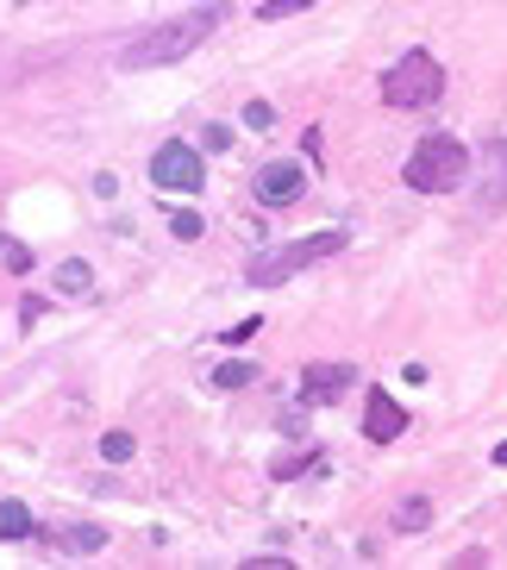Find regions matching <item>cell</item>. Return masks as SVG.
<instances>
[{
  "instance_id": "obj_4",
  "label": "cell",
  "mask_w": 507,
  "mask_h": 570,
  "mask_svg": "<svg viewBox=\"0 0 507 570\" xmlns=\"http://www.w3.org/2000/svg\"><path fill=\"white\" fill-rule=\"evenodd\" d=\"M445 95V69L433 51H407L401 63L382 76V101L401 107V114H414V107H433Z\"/></svg>"
},
{
  "instance_id": "obj_10",
  "label": "cell",
  "mask_w": 507,
  "mask_h": 570,
  "mask_svg": "<svg viewBox=\"0 0 507 570\" xmlns=\"http://www.w3.org/2000/svg\"><path fill=\"white\" fill-rule=\"evenodd\" d=\"M0 539H7V546L32 539V508L26 502H0Z\"/></svg>"
},
{
  "instance_id": "obj_1",
  "label": "cell",
  "mask_w": 507,
  "mask_h": 570,
  "mask_svg": "<svg viewBox=\"0 0 507 570\" xmlns=\"http://www.w3.org/2000/svg\"><path fill=\"white\" fill-rule=\"evenodd\" d=\"M226 19H232L226 0H207V7H195V13L163 19V26H151L145 38H132V45L119 51V69H163V63H176V57H188L207 32H220Z\"/></svg>"
},
{
  "instance_id": "obj_19",
  "label": "cell",
  "mask_w": 507,
  "mask_h": 570,
  "mask_svg": "<svg viewBox=\"0 0 507 570\" xmlns=\"http://www.w3.org/2000/svg\"><path fill=\"white\" fill-rule=\"evenodd\" d=\"M257 7H264V13H301V7H314V0H257Z\"/></svg>"
},
{
  "instance_id": "obj_16",
  "label": "cell",
  "mask_w": 507,
  "mask_h": 570,
  "mask_svg": "<svg viewBox=\"0 0 507 570\" xmlns=\"http://www.w3.org/2000/svg\"><path fill=\"white\" fill-rule=\"evenodd\" d=\"M0 257H7V269H13V276H26V269H32V252H26L19 238H0Z\"/></svg>"
},
{
  "instance_id": "obj_3",
  "label": "cell",
  "mask_w": 507,
  "mask_h": 570,
  "mask_svg": "<svg viewBox=\"0 0 507 570\" xmlns=\"http://www.w3.org/2000/svg\"><path fill=\"white\" fill-rule=\"evenodd\" d=\"M351 245V233H338V226H326V233H314V238H295V245H282V252H264V257H251V288H276V283H288L295 269H307V264H320V257H338Z\"/></svg>"
},
{
  "instance_id": "obj_9",
  "label": "cell",
  "mask_w": 507,
  "mask_h": 570,
  "mask_svg": "<svg viewBox=\"0 0 507 570\" xmlns=\"http://www.w3.org/2000/svg\"><path fill=\"white\" fill-rule=\"evenodd\" d=\"M57 288H63L69 302H82L88 288H95V269H88L82 257H69V264H57Z\"/></svg>"
},
{
  "instance_id": "obj_21",
  "label": "cell",
  "mask_w": 507,
  "mask_h": 570,
  "mask_svg": "<svg viewBox=\"0 0 507 570\" xmlns=\"http://www.w3.org/2000/svg\"><path fill=\"white\" fill-rule=\"evenodd\" d=\"M495 464H507V439H501V445H495Z\"/></svg>"
},
{
  "instance_id": "obj_12",
  "label": "cell",
  "mask_w": 507,
  "mask_h": 570,
  "mask_svg": "<svg viewBox=\"0 0 507 570\" xmlns=\"http://www.w3.org/2000/svg\"><path fill=\"white\" fill-rule=\"evenodd\" d=\"M395 527H401V533H420V527H433V502H426V495H407V502L395 508Z\"/></svg>"
},
{
  "instance_id": "obj_18",
  "label": "cell",
  "mask_w": 507,
  "mask_h": 570,
  "mask_svg": "<svg viewBox=\"0 0 507 570\" xmlns=\"http://www.w3.org/2000/svg\"><path fill=\"white\" fill-rule=\"evenodd\" d=\"M270 107H264V101H251V107H245V126H251V132H264V126H270Z\"/></svg>"
},
{
  "instance_id": "obj_20",
  "label": "cell",
  "mask_w": 507,
  "mask_h": 570,
  "mask_svg": "<svg viewBox=\"0 0 507 570\" xmlns=\"http://www.w3.org/2000/svg\"><path fill=\"white\" fill-rule=\"evenodd\" d=\"M251 333H257V314L245 320V326H232V333H226V345H251Z\"/></svg>"
},
{
  "instance_id": "obj_17",
  "label": "cell",
  "mask_w": 507,
  "mask_h": 570,
  "mask_svg": "<svg viewBox=\"0 0 507 570\" xmlns=\"http://www.w3.org/2000/svg\"><path fill=\"white\" fill-rule=\"evenodd\" d=\"M201 145H207V151H232V132H226V126H207Z\"/></svg>"
},
{
  "instance_id": "obj_7",
  "label": "cell",
  "mask_w": 507,
  "mask_h": 570,
  "mask_svg": "<svg viewBox=\"0 0 507 570\" xmlns=\"http://www.w3.org/2000/svg\"><path fill=\"white\" fill-rule=\"evenodd\" d=\"M407 433V407L395 402L389 389H370L364 395V439H376V445H389V439Z\"/></svg>"
},
{
  "instance_id": "obj_2",
  "label": "cell",
  "mask_w": 507,
  "mask_h": 570,
  "mask_svg": "<svg viewBox=\"0 0 507 570\" xmlns=\"http://www.w3.org/2000/svg\"><path fill=\"white\" fill-rule=\"evenodd\" d=\"M464 176H470V151H464L451 132L420 138V145H414V157L401 164V183L420 188V195H451Z\"/></svg>"
},
{
  "instance_id": "obj_8",
  "label": "cell",
  "mask_w": 507,
  "mask_h": 570,
  "mask_svg": "<svg viewBox=\"0 0 507 570\" xmlns=\"http://www.w3.org/2000/svg\"><path fill=\"white\" fill-rule=\"evenodd\" d=\"M351 383H357L351 364H307L301 370V402H338Z\"/></svg>"
},
{
  "instance_id": "obj_15",
  "label": "cell",
  "mask_w": 507,
  "mask_h": 570,
  "mask_svg": "<svg viewBox=\"0 0 507 570\" xmlns=\"http://www.w3.org/2000/svg\"><path fill=\"white\" fill-rule=\"evenodd\" d=\"M101 458L107 464H126L132 458V433H101Z\"/></svg>"
},
{
  "instance_id": "obj_5",
  "label": "cell",
  "mask_w": 507,
  "mask_h": 570,
  "mask_svg": "<svg viewBox=\"0 0 507 570\" xmlns=\"http://www.w3.org/2000/svg\"><path fill=\"white\" fill-rule=\"evenodd\" d=\"M151 188H169V195H201V151L169 138L151 151Z\"/></svg>"
},
{
  "instance_id": "obj_13",
  "label": "cell",
  "mask_w": 507,
  "mask_h": 570,
  "mask_svg": "<svg viewBox=\"0 0 507 570\" xmlns=\"http://www.w3.org/2000/svg\"><path fill=\"white\" fill-rule=\"evenodd\" d=\"M169 233H176V238H188V245H195V238H201L207 226H201V214H195V207H176V214H169Z\"/></svg>"
},
{
  "instance_id": "obj_11",
  "label": "cell",
  "mask_w": 507,
  "mask_h": 570,
  "mask_svg": "<svg viewBox=\"0 0 507 570\" xmlns=\"http://www.w3.org/2000/svg\"><path fill=\"white\" fill-rule=\"evenodd\" d=\"M57 546H63V552H76V558H88V552H101V546H107V533H101V527H63V533H57Z\"/></svg>"
},
{
  "instance_id": "obj_14",
  "label": "cell",
  "mask_w": 507,
  "mask_h": 570,
  "mask_svg": "<svg viewBox=\"0 0 507 570\" xmlns=\"http://www.w3.org/2000/svg\"><path fill=\"white\" fill-rule=\"evenodd\" d=\"M251 376H257L251 364H220V370H213V389H245Z\"/></svg>"
},
{
  "instance_id": "obj_6",
  "label": "cell",
  "mask_w": 507,
  "mask_h": 570,
  "mask_svg": "<svg viewBox=\"0 0 507 570\" xmlns=\"http://www.w3.org/2000/svg\"><path fill=\"white\" fill-rule=\"evenodd\" d=\"M307 195V169L301 164H264L257 169V202L264 207H295Z\"/></svg>"
}]
</instances>
